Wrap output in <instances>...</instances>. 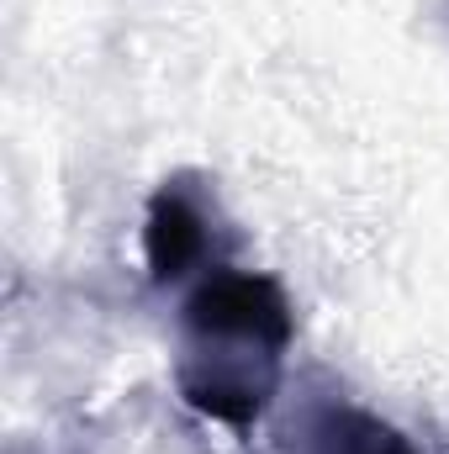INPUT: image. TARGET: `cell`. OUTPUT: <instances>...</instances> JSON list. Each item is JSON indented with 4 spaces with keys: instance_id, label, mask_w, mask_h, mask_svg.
Wrapping results in <instances>:
<instances>
[{
    "instance_id": "obj_2",
    "label": "cell",
    "mask_w": 449,
    "mask_h": 454,
    "mask_svg": "<svg viewBox=\"0 0 449 454\" xmlns=\"http://www.w3.org/2000/svg\"><path fill=\"white\" fill-rule=\"evenodd\" d=\"M312 454H413V444L365 412H328L312 428Z\"/></svg>"
},
{
    "instance_id": "obj_1",
    "label": "cell",
    "mask_w": 449,
    "mask_h": 454,
    "mask_svg": "<svg viewBox=\"0 0 449 454\" xmlns=\"http://www.w3.org/2000/svg\"><path fill=\"white\" fill-rule=\"evenodd\" d=\"M143 254H148V275L154 280H180L201 254H207V223L196 217V207L185 196L159 191L143 223Z\"/></svg>"
}]
</instances>
